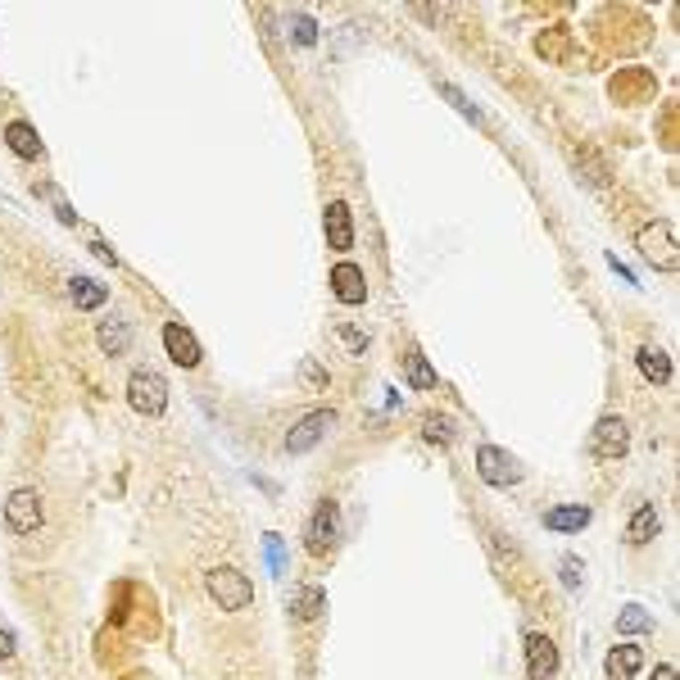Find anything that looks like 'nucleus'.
<instances>
[{
	"instance_id": "obj_21",
	"label": "nucleus",
	"mask_w": 680,
	"mask_h": 680,
	"mask_svg": "<svg viewBox=\"0 0 680 680\" xmlns=\"http://www.w3.org/2000/svg\"><path fill=\"white\" fill-rule=\"evenodd\" d=\"M68 295H73V304H78V309H87V313H91V309H100V304H105V295H109V291H105L100 282H91V277H73V282H68Z\"/></svg>"
},
{
	"instance_id": "obj_1",
	"label": "nucleus",
	"mask_w": 680,
	"mask_h": 680,
	"mask_svg": "<svg viewBox=\"0 0 680 680\" xmlns=\"http://www.w3.org/2000/svg\"><path fill=\"white\" fill-rule=\"evenodd\" d=\"M204 590H209V599H214L223 612H241V608H250V599H254L250 576L236 572V567H214V572H204Z\"/></svg>"
},
{
	"instance_id": "obj_12",
	"label": "nucleus",
	"mask_w": 680,
	"mask_h": 680,
	"mask_svg": "<svg viewBox=\"0 0 680 680\" xmlns=\"http://www.w3.org/2000/svg\"><path fill=\"white\" fill-rule=\"evenodd\" d=\"M164 350L177 368H200V340L182 327V322H168L164 327Z\"/></svg>"
},
{
	"instance_id": "obj_8",
	"label": "nucleus",
	"mask_w": 680,
	"mask_h": 680,
	"mask_svg": "<svg viewBox=\"0 0 680 680\" xmlns=\"http://www.w3.org/2000/svg\"><path fill=\"white\" fill-rule=\"evenodd\" d=\"M336 427V413L331 408H313V413H304L300 418V427H291V436H286V454H309L327 431Z\"/></svg>"
},
{
	"instance_id": "obj_11",
	"label": "nucleus",
	"mask_w": 680,
	"mask_h": 680,
	"mask_svg": "<svg viewBox=\"0 0 680 680\" xmlns=\"http://www.w3.org/2000/svg\"><path fill=\"white\" fill-rule=\"evenodd\" d=\"M322 227H327V245L331 250H354V223H350V204H340V200H331L327 209H322Z\"/></svg>"
},
{
	"instance_id": "obj_15",
	"label": "nucleus",
	"mask_w": 680,
	"mask_h": 680,
	"mask_svg": "<svg viewBox=\"0 0 680 680\" xmlns=\"http://www.w3.org/2000/svg\"><path fill=\"white\" fill-rule=\"evenodd\" d=\"M5 146H10L19 159H41V136H37V127L23 123V118H14V123L5 127Z\"/></svg>"
},
{
	"instance_id": "obj_28",
	"label": "nucleus",
	"mask_w": 680,
	"mask_h": 680,
	"mask_svg": "<svg viewBox=\"0 0 680 680\" xmlns=\"http://www.w3.org/2000/svg\"><path fill=\"white\" fill-rule=\"evenodd\" d=\"M653 680H676V667H667V662H662V667H653Z\"/></svg>"
},
{
	"instance_id": "obj_27",
	"label": "nucleus",
	"mask_w": 680,
	"mask_h": 680,
	"mask_svg": "<svg viewBox=\"0 0 680 680\" xmlns=\"http://www.w3.org/2000/svg\"><path fill=\"white\" fill-rule=\"evenodd\" d=\"M5 658H14V635L0 631V662H5Z\"/></svg>"
},
{
	"instance_id": "obj_2",
	"label": "nucleus",
	"mask_w": 680,
	"mask_h": 680,
	"mask_svg": "<svg viewBox=\"0 0 680 680\" xmlns=\"http://www.w3.org/2000/svg\"><path fill=\"white\" fill-rule=\"evenodd\" d=\"M127 404L136 408L141 418H159L168 408V381L155 372V368H136L127 377Z\"/></svg>"
},
{
	"instance_id": "obj_20",
	"label": "nucleus",
	"mask_w": 680,
	"mask_h": 680,
	"mask_svg": "<svg viewBox=\"0 0 680 680\" xmlns=\"http://www.w3.org/2000/svg\"><path fill=\"white\" fill-rule=\"evenodd\" d=\"M658 513H653V504H644V508H635V517H631V526H626V540L635 544V549H640V544H649L653 535H658Z\"/></svg>"
},
{
	"instance_id": "obj_14",
	"label": "nucleus",
	"mask_w": 680,
	"mask_h": 680,
	"mask_svg": "<svg viewBox=\"0 0 680 680\" xmlns=\"http://www.w3.org/2000/svg\"><path fill=\"white\" fill-rule=\"evenodd\" d=\"M590 508L585 504H558V508H549V513H544V526H549V531H558V535H572V531H585L590 526Z\"/></svg>"
},
{
	"instance_id": "obj_17",
	"label": "nucleus",
	"mask_w": 680,
	"mask_h": 680,
	"mask_svg": "<svg viewBox=\"0 0 680 680\" xmlns=\"http://www.w3.org/2000/svg\"><path fill=\"white\" fill-rule=\"evenodd\" d=\"M96 340H100V350H105L109 359H118V354H127V340H132V331H127V322H123V318H109V322H100Z\"/></svg>"
},
{
	"instance_id": "obj_26",
	"label": "nucleus",
	"mask_w": 680,
	"mask_h": 680,
	"mask_svg": "<svg viewBox=\"0 0 680 680\" xmlns=\"http://www.w3.org/2000/svg\"><path fill=\"white\" fill-rule=\"evenodd\" d=\"M563 581H567L572 590L581 585V563H576V558H563Z\"/></svg>"
},
{
	"instance_id": "obj_19",
	"label": "nucleus",
	"mask_w": 680,
	"mask_h": 680,
	"mask_svg": "<svg viewBox=\"0 0 680 680\" xmlns=\"http://www.w3.org/2000/svg\"><path fill=\"white\" fill-rule=\"evenodd\" d=\"M404 377H408V386L413 390H436V368L427 363V354H404Z\"/></svg>"
},
{
	"instance_id": "obj_23",
	"label": "nucleus",
	"mask_w": 680,
	"mask_h": 680,
	"mask_svg": "<svg viewBox=\"0 0 680 680\" xmlns=\"http://www.w3.org/2000/svg\"><path fill=\"white\" fill-rule=\"evenodd\" d=\"M291 32H295L300 46H313V41H318V23H313L309 14H291Z\"/></svg>"
},
{
	"instance_id": "obj_6",
	"label": "nucleus",
	"mask_w": 680,
	"mask_h": 680,
	"mask_svg": "<svg viewBox=\"0 0 680 680\" xmlns=\"http://www.w3.org/2000/svg\"><path fill=\"white\" fill-rule=\"evenodd\" d=\"M336 531H340V508H336L331 499H322V504L313 508V517H309V531H304V549H309L313 558L331 554V544H336Z\"/></svg>"
},
{
	"instance_id": "obj_9",
	"label": "nucleus",
	"mask_w": 680,
	"mask_h": 680,
	"mask_svg": "<svg viewBox=\"0 0 680 680\" xmlns=\"http://www.w3.org/2000/svg\"><path fill=\"white\" fill-rule=\"evenodd\" d=\"M554 671H558V644H554L549 635L531 631V635H526V676H531V680H549Z\"/></svg>"
},
{
	"instance_id": "obj_25",
	"label": "nucleus",
	"mask_w": 680,
	"mask_h": 680,
	"mask_svg": "<svg viewBox=\"0 0 680 680\" xmlns=\"http://www.w3.org/2000/svg\"><path fill=\"white\" fill-rule=\"evenodd\" d=\"M340 340H345V345H350L354 354H363V345H368V336H359L354 327H340Z\"/></svg>"
},
{
	"instance_id": "obj_7",
	"label": "nucleus",
	"mask_w": 680,
	"mask_h": 680,
	"mask_svg": "<svg viewBox=\"0 0 680 680\" xmlns=\"http://www.w3.org/2000/svg\"><path fill=\"white\" fill-rule=\"evenodd\" d=\"M41 495L37 490H14L10 499H5V526L14 531V535H32L37 526H41Z\"/></svg>"
},
{
	"instance_id": "obj_5",
	"label": "nucleus",
	"mask_w": 680,
	"mask_h": 680,
	"mask_svg": "<svg viewBox=\"0 0 680 680\" xmlns=\"http://www.w3.org/2000/svg\"><path fill=\"white\" fill-rule=\"evenodd\" d=\"M626 449H631V427H626L617 413H603V418L594 422L590 454H594V458H608V463H617Z\"/></svg>"
},
{
	"instance_id": "obj_3",
	"label": "nucleus",
	"mask_w": 680,
	"mask_h": 680,
	"mask_svg": "<svg viewBox=\"0 0 680 680\" xmlns=\"http://www.w3.org/2000/svg\"><path fill=\"white\" fill-rule=\"evenodd\" d=\"M476 476H481L486 486H495V490H508V486L522 481V463L508 449H499V445H481L476 449Z\"/></svg>"
},
{
	"instance_id": "obj_16",
	"label": "nucleus",
	"mask_w": 680,
	"mask_h": 680,
	"mask_svg": "<svg viewBox=\"0 0 680 680\" xmlns=\"http://www.w3.org/2000/svg\"><path fill=\"white\" fill-rule=\"evenodd\" d=\"M635 363H640L644 381H653V386H671V359H667L658 345H644V350L635 354Z\"/></svg>"
},
{
	"instance_id": "obj_24",
	"label": "nucleus",
	"mask_w": 680,
	"mask_h": 680,
	"mask_svg": "<svg viewBox=\"0 0 680 680\" xmlns=\"http://www.w3.org/2000/svg\"><path fill=\"white\" fill-rule=\"evenodd\" d=\"M427 440H440V445H449V440H454V427H449L445 418H431V422H427Z\"/></svg>"
},
{
	"instance_id": "obj_18",
	"label": "nucleus",
	"mask_w": 680,
	"mask_h": 680,
	"mask_svg": "<svg viewBox=\"0 0 680 680\" xmlns=\"http://www.w3.org/2000/svg\"><path fill=\"white\" fill-rule=\"evenodd\" d=\"M322 608H327V594H322L318 585H300V590H295V599H291V612H295V622H313Z\"/></svg>"
},
{
	"instance_id": "obj_22",
	"label": "nucleus",
	"mask_w": 680,
	"mask_h": 680,
	"mask_svg": "<svg viewBox=\"0 0 680 680\" xmlns=\"http://www.w3.org/2000/svg\"><path fill=\"white\" fill-rule=\"evenodd\" d=\"M617 631H622V635H640V631H653V617H649L644 608H635V603H631V608L622 612V617H617Z\"/></svg>"
},
{
	"instance_id": "obj_13",
	"label": "nucleus",
	"mask_w": 680,
	"mask_h": 680,
	"mask_svg": "<svg viewBox=\"0 0 680 680\" xmlns=\"http://www.w3.org/2000/svg\"><path fill=\"white\" fill-rule=\"evenodd\" d=\"M608 680H635L640 676V667H644V649L640 644H617L608 653Z\"/></svg>"
},
{
	"instance_id": "obj_10",
	"label": "nucleus",
	"mask_w": 680,
	"mask_h": 680,
	"mask_svg": "<svg viewBox=\"0 0 680 680\" xmlns=\"http://www.w3.org/2000/svg\"><path fill=\"white\" fill-rule=\"evenodd\" d=\"M331 295L340 304H363L368 300V277L359 263H336L331 268Z\"/></svg>"
},
{
	"instance_id": "obj_4",
	"label": "nucleus",
	"mask_w": 680,
	"mask_h": 680,
	"mask_svg": "<svg viewBox=\"0 0 680 680\" xmlns=\"http://www.w3.org/2000/svg\"><path fill=\"white\" fill-rule=\"evenodd\" d=\"M635 245H640V254H644L658 272H676V268H680V250H676V236H671V227H667V223H649V227H640Z\"/></svg>"
}]
</instances>
